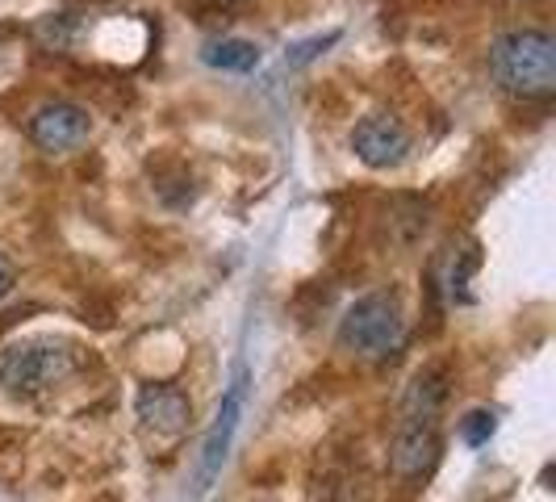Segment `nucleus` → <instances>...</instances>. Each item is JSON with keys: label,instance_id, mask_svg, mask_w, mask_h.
Segmentation results:
<instances>
[{"label": "nucleus", "instance_id": "obj_1", "mask_svg": "<svg viewBox=\"0 0 556 502\" xmlns=\"http://www.w3.org/2000/svg\"><path fill=\"white\" fill-rule=\"evenodd\" d=\"M494 80L519 101H548L556 92V38L548 29H506L490 47Z\"/></svg>", "mask_w": 556, "mask_h": 502}, {"label": "nucleus", "instance_id": "obj_2", "mask_svg": "<svg viewBox=\"0 0 556 502\" xmlns=\"http://www.w3.org/2000/svg\"><path fill=\"white\" fill-rule=\"evenodd\" d=\"M339 348L361 361H390L406 348V314L397 293H364L339 318Z\"/></svg>", "mask_w": 556, "mask_h": 502}, {"label": "nucleus", "instance_id": "obj_3", "mask_svg": "<svg viewBox=\"0 0 556 502\" xmlns=\"http://www.w3.org/2000/svg\"><path fill=\"white\" fill-rule=\"evenodd\" d=\"M76 368V352L59 339H26L0 352V390L34 398V393L59 386Z\"/></svg>", "mask_w": 556, "mask_h": 502}, {"label": "nucleus", "instance_id": "obj_4", "mask_svg": "<svg viewBox=\"0 0 556 502\" xmlns=\"http://www.w3.org/2000/svg\"><path fill=\"white\" fill-rule=\"evenodd\" d=\"M243 398H248V368H239L235 381L226 386L223 406H218V415H214V427H210V436H205V444H201V461H197V490H201V494L214 486V477L223 474V461H226V452H230V440H235V427H239V418H243Z\"/></svg>", "mask_w": 556, "mask_h": 502}, {"label": "nucleus", "instance_id": "obj_5", "mask_svg": "<svg viewBox=\"0 0 556 502\" xmlns=\"http://www.w3.org/2000/svg\"><path fill=\"white\" fill-rule=\"evenodd\" d=\"M352 151L364 167L386 172V167H397L410 155V130L393 113H368L352 130Z\"/></svg>", "mask_w": 556, "mask_h": 502}, {"label": "nucleus", "instance_id": "obj_6", "mask_svg": "<svg viewBox=\"0 0 556 502\" xmlns=\"http://www.w3.org/2000/svg\"><path fill=\"white\" fill-rule=\"evenodd\" d=\"M393 474L397 477H427L435 469L444 436H440V418H402L397 436H393Z\"/></svg>", "mask_w": 556, "mask_h": 502}, {"label": "nucleus", "instance_id": "obj_7", "mask_svg": "<svg viewBox=\"0 0 556 502\" xmlns=\"http://www.w3.org/2000/svg\"><path fill=\"white\" fill-rule=\"evenodd\" d=\"M88 135H92V117L76 101H51L29 122V139L38 142L47 155H67V151L84 147Z\"/></svg>", "mask_w": 556, "mask_h": 502}, {"label": "nucleus", "instance_id": "obj_8", "mask_svg": "<svg viewBox=\"0 0 556 502\" xmlns=\"http://www.w3.org/2000/svg\"><path fill=\"white\" fill-rule=\"evenodd\" d=\"M135 411H139L142 427L155 431V436H180L189 423H193V402L180 386H167V381H151L142 386L135 398Z\"/></svg>", "mask_w": 556, "mask_h": 502}, {"label": "nucleus", "instance_id": "obj_9", "mask_svg": "<svg viewBox=\"0 0 556 502\" xmlns=\"http://www.w3.org/2000/svg\"><path fill=\"white\" fill-rule=\"evenodd\" d=\"M447 402V373L444 368H418L402 393V418H440Z\"/></svg>", "mask_w": 556, "mask_h": 502}, {"label": "nucleus", "instance_id": "obj_10", "mask_svg": "<svg viewBox=\"0 0 556 502\" xmlns=\"http://www.w3.org/2000/svg\"><path fill=\"white\" fill-rule=\"evenodd\" d=\"M201 59L218 72H251V67H260V47L248 38H218V42H205Z\"/></svg>", "mask_w": 556, "mask_h": 502}, {"label": "nucleus", "instance_id": "obj_11", "mask_svg": "<svg viewBox=\"0 0 556 502\" xmlns=\"http://www.w3.org/2000/svg\"><path fill=\"white\" fill-rule=\"evenodd\" d=\"M494 427H498V418H494V411H469V415L460 418V440H465L469 448L490 444Z\"/></svg>", "mask_w": 556, "mask_h": 502}, {"label": "nucleus", "instance_id": "obj_12", "mask_svg": "<svg viewBox=\"0 0 556 502\" xmlns=\"http://www.w3.org/2000/svg\"><path fill=\"white\" fill-rule=\"evenodd\" d=\"M13 285H17V268H13V260L0 251V302L13 293Z\"/></svg>", "mask_w": 556, "mask_h": 502}, {"label": "nucleus", "instance_id": "obj_13", "mask_svg": "<svg viewBox=\"0 0 556 502\" xmlns=\"http://www.w3.org/2000/svg\"><path fill=\"white\" fill-rule=\"evenodd\" d=\"M214 4H248V0H214Z\"/></svg>", "mask_w": 556, "mask_h": 502}]
</instances>
